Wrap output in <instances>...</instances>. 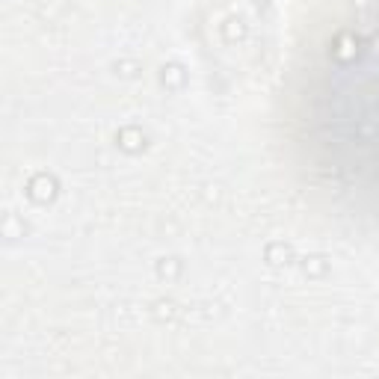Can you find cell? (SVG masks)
I'll list each match as a JSON object with an SVG mask.
<instances>
[{
    "instance_id": "3",
    "label": "cell",
    "mask_w": 379,
    "mask_h": 379,
    "mask_svg": "<svg viewBox=\"0 0 379 379\" xmlns=\"http://www.w3.org/2000/svg\"><path fill=\"white\" fill-rule=\"evenodd\" d=\"M264 261H267L270 267H276V270L294 264V261H296L294 246L284 243V240H272V243H267V249H264Z\"/></svg>"
},
{
    "instance_id": "7",
    "label": "cell",
    "mask_w": 379,
    "mask_h": 379,
    "mask_svg": "<svg viewBox=\"0 0 379 379\" xmlns=\"http://www.w3.org/2000/svg\"><path fill=\"white\" fill-rule=\"evenodd\" d=\"M175 314H178V306H175V302H169V299H160V302H155V320H166V323H169V320H175Z\"/></svg>"
},
{
    "instance_id": "4",
    "label": "cell",
    "mask_w": 379,
    "mask_h": 379,
    "mask_svg": "<svg viewBox=\"0 0 379 379\" xmlns=\"http://www.w3.org/2000/svg\"><path fill=\"white\" fill-rule=\"evenodd\" d=\"M160 83L169 89V92H181V89L187 86V71H184V66H178V63L163 66V68H160Z\"/></svg>"
},
{
    "instance_id": "5",
    "label": "cell",
    "mask_w": 379,
    "mask_h": 379,
    "mask_svg": "<svg viewBox=\"0 0 379 379\" xmlns=\"http://www.w3.org/2000/svg\"><path fill=\"white\" fill-rule=\"evenodd\" d=\"M329 258L326 255H308V258H302V272H306L308 279H326L329 276Z\"/></svg>"
},
{
    "instance_id": "1",
    "label": "cell",
    "mask_w": 379,
    "mask_h": 379,
    "mask_svg": "<svg viewBox=\"0 0 379 379\" xmlns=\"http://www.w3.org/2000/svg\"><path fill=\"white\" fill-rule=\"evenodd\" d=\"M59 195V181L51 172H36L27 181V199L36 205H51Z\"/></svg>"
},
{
    "instance_id": "6",
    "label": "cell",
    "mask_w": 379,
    "mask_h": 379,
    "mask_svg": "<svg viewBox=\"0 0 379 379\" xmlns=\"http://www.w3.org/2000/svg\"><path fill=\"white\" fill-rule=\"evenodd\" d=\"M155 270H157V276H160L163 282H175V279L181 276V270H184V264H181L178 258H160Z\"/></svg>"
},
{
    "instance_id": "2",
    "label": "cell",
    "mask_w": 379,
    "mask_h": 379,
    "mask_svg": "<svg viewBox=\"0 0 379 379\" xmlns=\"http://www.w3.org/2000/svg\"><path fill=\"white\" fill-rule=\"evenodd\" d=\"M116 145L125 151V155H140V151H145L148 145V136L143 128H136V125H128L116 133Z\"/></svg>"
},
{
    "instance_id": "8",
    "label": "cell",
    "mask_w": 379,
    "mask_h": 379,
    "mask_svg": "<svg viewBox=\"0 0 379 379\" xmlns=\"http://www.w3.org/2000/svg\"><path fill=\"white\" fill-rule=\"evenodd\" d=\"M116 74H119V78H136V74H140V63H133V59H122V63H116Z\"/></svg>"
}]
</instances>
